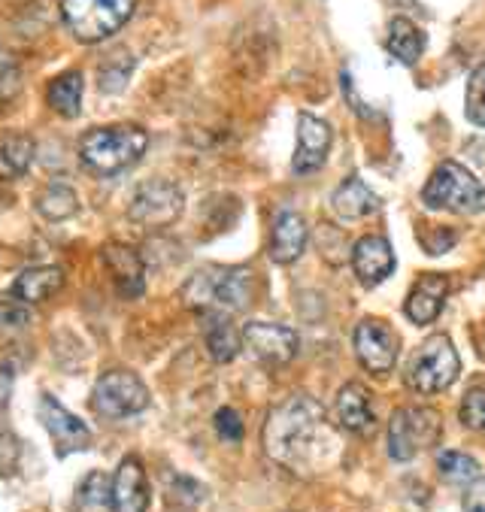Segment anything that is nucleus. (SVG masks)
Segmentation results:
<instances>
[{"label": "nucleus", "instance_id": "5", "mask_svg": "<svg viewBox=\"0 0 485 512\" xmlns=\"http://www.w3.org/2000/svg\"><path fill=\"white\" fill-rule=\"evenodd\" d=\"M137 0H61V19L82 43H101L122 31Z\"/></svg>", "mask_w": 485, "mask_h": 512}, {"label": "nucleus", "instance_id": "18", "mask_svg": "<svg viewBox=\"0 0 485 512\" xmlns=\"http://www.w3.org/2000/svg\"><path fill=\"white\" fill-rule=\"evenodd\" d=\"M307 225L295 210H279L270 234V258L276 264H295L307 249Z\"/></svg>", "mask_w": 485, "mask_h": 512}, {"label": "nucleus", "instance_id": "25", "mask_svg": "<svg viewBox=\"0 0 485 512\" xmlns=\"http://www.w3.org/2000/svg\"><path fill=\"white\" fill-rule=\"evenodd\" d=\"M204 328H207V349H210L213 361L228 364V361H234L240 355L243 337L234 328L231 316H207L204 319Z\"/></svg>", "mask_w": 485, "mask_h": 512}, {"label": "nucleus", "instance_id": "23", "mask_svg": "<svg viewBox=\"0 0 485 512\" xmlns=\"http://www.w3.org/2000/svg\"><path fill=\"white\" fill-rule=\"evenodd\" d=\"M385 49L392 52L401 64L413 67L422 58V52H425V31L416 28L410 19L398 16V19H392V25H388Z\"/></svg>", "mask_w": 485, "mask_h": 512}, {"label": "nucleus", "instance_id": "16", "mask_svg": "<svg viewBox=\"0 0 485 512\" xmlns=\"http://www.w3.org/2000/svg\"><path fill=\"white\" fill-rule=\"evenodd\" d=\"M352 270L370 288L385 282L395 270V252H392V246H388V240L379 234L361 237L352 249Z\"/></svg>", "mask_w": 485, "mask_h": 512}, {"label": "nucleus", "instance_id": "34", "mask_svg": "<svg viewBox=\"0 0 485 512\" xmlns=\"http://www.w3.org/2000/svg\"><path fill=\"white\" fill-rule=\"evenodd\" d=\"M464 512H485V476L470 482L464 497Z\"/></svg>", "mask_w": 485, "mask_h": 512}, {"label": "nucleus", "instance_id": "1", "mask_svg": "<svg viewBox=\"0 0 485 512\" xmlns=\"http://www.w3.org/2000/svg\"><path fill=\"white\" fill-rule=\"evenodd\" d=\"M328 440L325 409L310 394H295L279 403L264 425L267 455L291 470H307Z\"/></svg>", "mask_w": 485, "mask_h": 512}, {"label": "nucleus", "instance_id": "13", "mask_svg": "<svg viewBox=\"0 0 485 512\" xmlns=\"http://www.w3.org/2000/svg\"><path fill=\"white\" fill-rule=\"evenodd\" d=\"M40 425H43L46 434L52 437L58 455L79 452V449H85L88 440H91L85 422L76 419L73 413H67V409H64L55 397H49V394L40 397Z\"/></svg>", "mask_w": 485, "mask_h": 512}, {"label": "nucleus", "instance_id": "26", "mask_svg": "<svg viewBox=\"0 0 485 512\" xmlns=\"http://www.w3.org/2000/svg\"><path fill=\"white\" fill-rule=\"evenodd\" d=\"M37 143L28 134H10L0 143V179H19L31 170Z\"/></svg>", "mask_w": 485, "mask_h": 512}, {"label": "nucleus", "instance_id": "11", "mask_svg": "<svg viewBox=\"0 0 485 512\" xmlns=\"http://www.w3.org/2000/svg\"><path fill=\"white\" fill-rule=\"evenodd\" d=\"M243 343L267 367H285V364H291V358L298 355V334L285 325L249 322L243 328Z\"/></svg>", "mask_w": 485, "mask_h": 512}, {"label": "nucleus", "instance_id": "15", "mask_svg": "<svg viewBox=\"0 0 485 512\" xmlns=\"http://www.w3.org/2000/svg\"><path fill=\"white\" fill-rule=\"evenodd\" d=\"M449 297V276L443 273H422L404 303V313L413 325H431L437 322L443 303Z\"/></svg>", "mask_w": 485, "mask_h": 512}, {"label": "nucleus", "instance_id": "32", "mask_svg": "<svg viewBox=\"0 0 485 512\" xmlns=\"http://www.w3.org/2000/svg\"><path fill=\"white\" fill-rule=\"evenodd\" d=\"M131 67H134V61L131 64H104L101 67V88L104 91H110V94H116V91H122L125 88V82H128V76H131Z\"/></svg>", "mask_w": 485, "mask_h": 512}, {"label": "nucleus", "instance_id": "3", "mask_svg": "<svg viewBox=\"0 0 485 512\" xmlns=\"http://www.w3.org/2000/svg\"><path fill=\"white\" fill-rule=\"evenodd\" d=\"M149 149V134L140 125L91 128L79 140V161L94 176H116L134 167Z\"/></svg>", "mask_w": 485, "mask_h": 512}, {"label": "nucleus", "instance_id": "28", "mask_svg": "<svg viewBox=\"0 0 485 512\" xmlns=\"http://www.w3.org/2000/svg\"><path fill=\"white\" fill-rule=\"evenodd\" d=\"M464 113L476 128H485V64L473 67L464 91Z\"/></svg>", "mask_w": 485, "mask_h": 512}, {"label": "nucleus", "instance_id": "33", "mask_svg": "<svg viewBox=\"0 0 485 512\" xmlns=\"http://www.w3.org/2000/svg\"><path fill=\"white\" fill-rule=\"evenodd\" d=\"M31 316H28V306H19V303H0V331L7 328H22L28 325Z\"/></svg>", "mask_w": 485, "mask_h": 512}, {"label": "nucleus", "instance_id": "12", "mask_svg": "<svg viewBox=\"0 0 485 512\" xmlns=\"http://www.w3.org/2000/svg\"><path fill=\"white\" fill-rule=\"evenodd\" d=\"M328 152H331V125L313 113H301L298 116V149H295V158H291V170L298 176H310L325 164Z\"/></svg>", "mask_w": 485, "mask_h": 512}, {"label": "nucleus", "instance_id": "24", "mask_svg": "<svg viewBox=\"0 0 485 512\" xmlns=\"http://www.w3.org/2000/svg\"><path fill=\"white\" fill-rule=\"evenodd\" d=\"M46 100L61 119H76L82 110V73L67 70V73L55 76L46 88Z\"/></svg>", "mask_w": 485, "mask_h": 512}, {"label": "nucleus", "instance_id": "17", "mask_svg": "<svg viewBox=\"0 0 485 512\" xmlns=\"http://www.w3.org/2000/svg\"><path fill=\"white\" fill-rule=\"evenodd\" d=\"M149 509V482L137 458H125L113 476V512H146Z\"/></svg>", "mask_w": 485, "mask_h": 512}, {"label": "nucleus", "instance_id": "7", "mask_svg": "<svg viewBox=\"0 0 485 512\" xmlns=\"http://www.w3.org/2000/svg\"><path fill=\"white\" fill-rule=\"evenodd\" d=\"M443 431V419L428 406H404L388 425V452L395 461H413L419 452L431 449Z\"/></svg>", "mask_w": 485, "mask_h": 512}, {"label": "nucleus", "instance_id": "35", "mask_svg": "<svg viewBox=\"0 0 485 512\" xmlns=\"http://www.w3.org/2000/svg\"><path fill=\"white\" fill-rule=\"evenodd\" d=\"M7 79L16 82V64H13V58H10L7 52H0V94H7V91H10V88H7Z\"/></svg>", "mask_w": 485, "mask_h": 512}, {"label": "nucleus", "instance_id": "10", "mask_svg": "<svg viewBox=\"0 0 485 512\" xmlns=\"http://www.w3.org/2000/svg\"><path fill=\"white\" fill-rule=\"evenodd\" d=\"M355 355L370 373H388L398 361V337L382 319H361L355 325Z\"/></svg>", "mask_w": 485, "mask_h": 512}, {"label": "nucleus", "instance_id": "29", "mask_svg": "<svg viewBox=\"0 0 485 512\" xmlns=\"http://www.w3.org/2000/svg\"><path fill=\"white\" fill-rule=\"evenodd\" d=\"M437 467H440V473L449 482H458V485H470L473 479H479V464L470 455H464V452H452V449L440 452Z\"/></svg>", "mask_w": 485, "mask_h": 512}, {"label": "nucleus", "instance_id": "19", "mask_svg": "<svg viewBox=\"0 0 485 512\" xmlns=\"http://www.w3.org/2000/svg\"><path fill=\"white\" fill-rule=\"evenodd\" d=\"M331 207L337 213L340 222L352 225V222H361L367 219L370 213L379 210V197L370 191V185L358 176H349L337 185L334 197H331Z\"/></svg>", "mask_w": 485, "mask_h": 512}, {"label": "nucleus", "instance_id": "22", "mask_svg": "<svg viewBox=\"0 0 485 512\" xmlns=\"http://www.w3.org/2000/svg\"><path fill=\"white\" fill-rule=\"evenodd\" d=\"M34 207L46 222H67L79 213V194L67 182H49L40 188Z\"/></svg>", "mask_w": 485, "mask_h": 512}, {"label": "nucleus", "instance_id": "8", "mask_svg": "<svg viewBox=\"0 0 485 512\" xmlns=\"http://www.w3.org/2000/svg\"><path fill=\"white\" fill-rule=\"evenodd\" d=\"M91 403L104 419H131L149 406V388L131 370H107L94 385Z\"/></svg>", "mask_w": 485, "mask_h": 512}, {"label": "nucleus", "instance_id": "31", "mask_svg": "<svg viewBox=\"0 0 485 512\" xmlns=\"http://www.w3.org/2000/svg\"><path fill=\"white\" fill-rule=\"evenodd\" d=\"M216 431H219L222 440H231V443H237L243 437V419L237 416V409H231V406L219 409V413H216Z\"/></svg>", "mask_w": 485, "mask_h": 512}, {"label": "nucleus", "instance_id": "36", "mask_svg": "<svg viewBox=\"0 0 485 512\" xmlns=\"http://www.w3.org/2000/svg\"><path fill=\"white\" fill-rule=\"evenodd\" d=\"M7 4H13V7H22V4H31V0H7Z\"/></svg>", "mask_w": 485, "mask_h": 512}, {"label": "nucleus", "instance_id": "20", "mask_svg": "<svg viewBox=\"0 0 485 512\" xmlns=\"http://www.w3.org/2000/svg\"><path fill=\"white\" fill-rule=\"evenodd\" d=\"M334 413H337L340 428H346V431H352V434H364V431L373 428L370 394H367L358 382H349V385L340 388L337 403H334Z\"/></svg>", "mask_w": 485, "mask_h": 512}, {"label": "nucleus", "instance_id": "27", "mask_svg": "<svg viewBox=\"0 0 485 512\" xmlns=\"http://www.w3.org/2000/svg\"><path fill=\"white\" fill-rule=\"evenodd\" d=\"M73 512H113V479L101 470H91L76 488Z\"/></svg>", "mask_w": 485, "mask_h": 512}, {"label": "nucleus", "instance_id": "4", "mask_svg": "<svg viewBox=\"0 0 485 512\" xmlns=\"http://www.w3.org/2000/svg\"><path fill=\"white\" fill-rule=\"evenodd\" d=\"M422 200L431 210H449L458 216H473L485 210V185L458 161H443L425 182Z\"/></svg>", "mask_w": 485, "mask_h": 512}, {"label": "nucleus", "instance_id": "21", "mask_svg": "<svg viewBox=\"0 0 485 512\" xmlns=\"http://www.w3.org/2000/svg\"><path fill=\"white\" fill-rule=\"evenodd\" d=\"M64 288V270L61 267H28L13 282V297L22 303H43L52 294Z\"/></svg>", "mask_w": 485, "mask_h": 512}, {"label": "nucleus", "instance_id": "14", "mask_svg": "<svg viewBox=\"0 0 485 512\" xmlns=\"http://www.w3.org/2000/svg\"><path fill=\"white\" fill-rule=\"evenodd\" d=\"M104 267L122 297H140L146 291V261L128 243H107L101 249Z\"/></svg>", "mask_w": 485, "mask_h": 512}, {"label": "nucleus", "instance_id": "2", "mask_svg": "<svg viewBox=\"0 0 485 512\" xmlns=\"http://www.w3.org/2000/svg\"><path fill=\"white\" fill-rule=\"evenodd\" d=\"M252 300V273L249 267L210 264L201 267L182 285V303L188 310L207 316H231Z\"/></svg>", "mask_w": 485, "mask_h": 512}, {"label": "nucleus", "instance_id": "30", "mask_svg": "<svg viewBox=\"0 0 485 512\" xmlns=\"http://www.w3.org/2000/svg\"><path fill=\"white\" fill-rule=\"evenodd\" d=\"M461 422L470 431H485V388H470L461 400Z\"/></svg>", "mask_w": 485, "mask_h": 512}, {"label": "nucleus", "instance_id": "9", "mask_svg": "<svg viewBox=\"0 0 485 512\" xmlns=\"http://www.w3.org/2000/svg\"><path fill=\"white\" fill-rule=\"evenodd\" d=\"M185 210V194L170 179H149L137 188L134 200L128 203V216L137 225L146 228H164L173 225Z\"/></svg>", "mask_w": 485, "mask_h": 512}, {"label": "nucleus", "instance_id": "6", "mask_svg": "<svg viewBox=\"0 0 485 512\" xmlns=\"http://www.w3.org/2000/svg\"><path fill=\"white\" fill-rule=\"evenodd\" d=\"M458 370H461V361H458L455 343L446 334H434L416 349L410 370H407V382L419 394H440L458 379Z\"/></svg>", "mask_w": 485, "mask_h": 512}]
</instances>
